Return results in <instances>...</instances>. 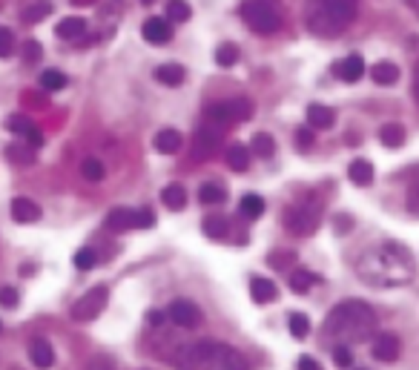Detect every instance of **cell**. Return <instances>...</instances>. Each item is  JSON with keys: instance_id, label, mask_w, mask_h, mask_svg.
Segmentation results:
<instances>
[{"instance_id": "1", "label": "cell", "mask_w": 419, "mask_h": 370, "mask_svg": "<svg viewBox=\"0 0 419 370\" xmlns=\"http://www.w3.org/2000/svg\"><path fill=\"white\" fill-rule=\"evenodd\" d=\"M356 272H359V279L365 284L388 290V287L411 284L413 272H416V264H413V256L402 244L388 241V244H379V247L368 250L365 256L359 259Z\"/></svg>"}, {"instance_id": "2", "label": "cell", "mask_w": 419, "mask_h": 370, "mask_svg": "<svg viewBox=\"0 0 419 370\" xmlns=\"http://www.w3.org/2000/svg\"><path fill=\"white\" fill-rule=\"evenodd\" d=\"M376 330V313L373 307L365 304V302H342L336 304L328 319H325V327H322V336L336 342V344H351V342H362L368 339Z\"/></svg>"}, {"instance_id": "3", "label": "cell", "mask_w": 419, "mask_h": 370, "mask_svg": "<svg viewBox=\"0 0 419 370\" xmlns=\"http://www.w3.org/2000/svg\"><path fill=\"white\" fill-rule=\"evenodd\" d=\"M178 370H250L236 347L218 339H198L184 344L178 353Z\"/></svg>"}, {"instance_id": "4", "label": "cell", "mask_w": 419, "mask_h": 370, "mask_svg": "<svg viewBox=\"0 0 419 370\" xmlns=\"http://www.w3.org/2000/svg\"><path fill=\"white\" fill-rule=\"evenodd\" d=\"M359 9V0H310L308 3V29L319 37H339L345 32Z\"/></svg>"}, {"instance_id": "5", "label": "cell", "mask_w": 419, "mask_h": 370, "mask_svg": "<svg viewBox=\"0 0 419 370\" xmlns=\"http://www.w3.org/2000/svg\"><path fill=\"white\" fill-rule=\"evenodd\" d=\"M241 21L256 35H273L281 29V15H279V6L273 0H244Z\"/></svg>"}, {"instance_id": "6", "label": "cell", "mask_w": 419, "mask_h": 370, "mask_svg": "<svg viewBox=\"0 0 419 370\" xmlns=\"http://www.w3.org/2000/svg\"><path fill=\"white\" fill-rule=\"evenodd\" d=\"M256 112V104L250 98H230V101H218V104H210L207 107V121H213L218 127H236L241 121H250Z\"/></svg>"}, {"instance_id": "7", "label": "cell", "mask_w": 419, "mask_h": 370, "mask_svg": "<svg viewBox=\"0 0 419 370\" xmlns=\"http://www.w3.org/2000/svg\"><path fill=\"white\" fill-rule=\"evenodd\" d=\"M322 219V207L316 201H304V204H293L284 212V227H288L293 236H313Z\"/></svg>"}, {"instance_id": "8", "label": "cell", "mask_w": 419, "mask_h": 370, "mask_svg": "<svg viewBox=\"0 0 419 370\" xmlns=\"http://www.w3.org/2000/svg\"><path fill=\"white\" fill-rule=\"evenodd\" d=\"M106 296H109V290H106L104 284L86 290V293L72 304V322H78V324H89V322H95V319H98V316L104 313V307H106Z\"/></svg>"}, {"instance_id": "9", "label": "cell", "mask_w": 419, "mask_h": 370, "mask_svg": "<svg viewBox=\"0 0 419 370\" xmlns=\"http://www.w3.org/2000/svg\"><path fill=\"white\" fill-rule=\"evenodd\" d=\"M152 212L149 210H129V207H115L106 216V230L112 232H127V230H147L152 227Z\"/></svg>"}, {"instance_id": "10", "label": "cell", "mask_w": 419, "mask_h": 370, "mask_svg": "<svg viewBox=\"0 0 419 370\" xmlns=\"http://www.w3.org/2000/svg\"><path fill=\"white\" fill-rule=\"evenodd\" d=\"M224 141V127L213 124V121H204L198 129H196V138H193V158L196 161H204V158H213L216 149L221 147Z\"/></svg>"}, {"instance_id": "11", "label": "cell", "mask_w": 419, "mask_h": 370, "mask_svg": "<svg viewBox=\"0 0 419 370\" xmlns=\"http://www.w3.org/2000/svg\"><path fill=\"white\" fill-rule=\"evenodd\" d=\"M167 316L173 324H178L184 330H193V327L201 324V307L196 302H189V299H176L167 307Z\"/></svg>"}, {"instance_id": "12", "label": "cell", "mask_w": 419, "mask_h": 370, "mask_svg": "<svg viewBox=\"0 0 419 370\" xmlns=\"http://www.w3.org/2000/svg\"><path fill=\"white\" fill-rule=\"evenodd\" d=\"M141 35H144L147 44H152V46H164V44L173 41V21H169V17L152 15V17H147V21H144Z\"/></svg>"}, {"instance_id": "13", "label": "cell", "mask_w": 419, "mask_h": 370, "mask_svg": "<svg viewBox=\"0 0 419 370\" xmlns=\"http://www.w3.org/2000/svg\"><path fill=\"white\" fill-rule=\"evenodd\" d=\"M6 127H9V132L21 135V138H24L26 144H32L35 149L44 147V132L37 129V127L26 118V115H9V118H6Z\"/></svg>"}, {"instance_id": "14", "label": "cell", "mask_w": 419, "mask_h": 370, "mask_svg": "<svg viewBox=\"0 0 419 370\" xmlns=\"http://www.w3.org/2000/svg\"><path fill=\"white\" fill-rule=\"evenodd\" d=\"M371 353L376 362H396L399 353H402V342H399V336L393 333H379L371 344Z\"/></svg>"}, {"instance_id": "15", "label": "cell", "mask_w": 419, "mask_h": 370, "mask_svg": "<svg viewBox=\"0 0 419 370\" xmlns=\"http://www.w3.org/2000/svg\"><path fill=\"white\" fill-rule=\"evenodd\" d=\"M336 77L339 81H345V84H356L362 75H365V61H362V55H348V57H342V61L333 66Z\"/></svg>"}, {"instance_id": "16", "label": "cell", "mask_w": 419, "mask_h": 370, "mask_svg": "<svg viewBox=\"0 0 419 370\" xmlns=\"http://www.w3.org/2000/svg\"><path fill=\"white\" fill-rule=\"evenodd\" d=\"M250 293H253L256 304H270V302L279 299V287H276V281L264 279V276H253L250 279Z\"/></svg>"}, {"instance_id": "17", "label": "cell", "mask_w": 419, "mask_h": 370, "mask_svg": "<svg viewBox=\"0 0 419 370\" xmlns=\"http://www.w3.org/2000/svg\"><path fill=\"white\" fill-rule=\"evenodd\" d=\"M29 359H32L35 367L46 370V367L55 364V350H52V344L46 339H32L29 342Z\"/></svg>"}, {"instance_id": "18", "label": "cell", "mask_w": 419, "mask_h": 370, "mask_svg": "<svg viewBox=\"0 0 419 370\" xmlns=\"http://www.w3.org/2000/svg\"><path fill=\"white\" fill-rule=\"evenodd\" d=\"M181 144H184V138H181L178 129H161V132H156V138H152V147L161 155H176L181 149Z\"/></svg>"}, {"instance_id": "19", "label": "cell", "mask_w": 419, "mask_h": 370, "mask_svg": "<svg viewBox=\"0 0 419 370\" xmlns=\"http://www.w3.org/2000/svg\"><path fill=\"white\" fill-rule=\"evenodd\" d=\"M12 219L17 224H35L41 219V207H37L32 198H15L12 201Z\"/></svg>"}, {"instance_id": "20", "label": "cell", "mask_w": 419, "mask_h": 370, "mask_svg": "<svg viewBox=\"0 0 419 370\" xmlns=\"http://www.w3.org/2000/svg\"><path fill=\"white\" fill-rule=\"evenodd\" d=\"M55 35H58L61 41H81L86 35V21L84 17H64V21L55 26Z\"/></svg>"}, {"instance_id": "21", "label": "cell", "mask_w": 419, "mask_h": 370, "mask_svg": "<svg viewBox=\"0 0 419 370\" xmlns=\"http://www.w3.org/2000/svg\"><path fill=\"white\" fill-rule=\"evenodd\" d=\"M308 124L313 129H330L336 124V112L325 104H310L308 107Z\"/></svg>"}, {"instance_id": "22", "label": "cell", "mask_w": 419, "mask_h": 370, "mask_svg": "<svg viewBox=\"0 0 419 370\" xmlns=\"http://www.w3.org/2000/svg\"><path fill=\"white\" fill-rule=\"evenodd\" d=\"M152 77H156L158 84H164V86H181L184 77H187V72H184V66H178V64H161V66H156Z\"/></svg>"}, {"instance_id": "23", "label": "cell", "mask_w": 419, "mask_h": 370, "mask_svg": "<svg viewBox=\"0 0 419 370\" xmlns=\"http://www.w3.org/2000/svg\"><path fill=\"white\" fill-rule=\"evenodd\" d=\"M201 230H204V236H207V239L221 241V239L230 236V221H227L224 216H218V212H213V216H207V219H204Z\"/></svg>"}, {"instance_id": "24", "label": "cell", "mask_w": 419, "mask_h": 370, "mask_svg": "<svg viewBox=\"0 0 419 370\" xmlns=\"http://www.w3.org/2000/svg\"><path fill=\"white\" fill-rule=\"evenodd\" d=\"M224 161L233 172H244L247 167H250V149H247L244 144H230L224 152Z\"/></svg>"}, {"instance_id": "25", "label": "cell", "mask_w": 419, "mask_h": 370, "mask_svg": "<svg viewBox=\"0 0 419 370\" xmlns=\"http://www.w3.org/2000/svg\"><path fill=\"white\" fill-rule=\"evenodd\" d=\"M371 77L379 86H393L399 81V66L391 64V61H379V64L371 66Z\"/></svg>"}, {"instance_id": "26", "label": "cell", "mask_w": 419, "mask_h": 370, "mask_svg": "<svg viewBox=\"0 0 419 370\" xmlns=\"http://www.w3.org/2000/svg\"><path fill=\"white\" fill-rule=\"evenodd\" d=\"M6 158H9L12 164H17V167H32L37 155H35V147H32V144L21 141V144H9V147H6Z\"/></svg>"}, {"instance_id": "27", "label": "cell", "mask_w": 419, "mask_h": 370, "mask_svg": "<svg viewBox=\"0 0 419 370\" xmlns=\"http://www.w3.org/2000/svg\"><path fill=\"white\" fill-rule=\"evenodd\" d=\"M348 178H351L356 187H371V184H373V164L365 161V158H356V161L348 167Z\"/></svg>"}, {"instance_id": "28", "label": "cell", "mask_w": 419, "mask_h": 370, "mask_svg": "<svg viewBox=\"0 0 419 370\" xmlns=\"http://www.w3.org/2000/svg\"><path fill=\"white\" fill-rule=\"evenodd\" d=\"M161 201L167 210H184L187 207V189L181 184H167L161 189Z\"/></svg>"}, {"instance_id": "29", "label": "cell", "mask_w": 419, "mask_h": 370, "mask_svg": "<svg viewBox=\"0 0 419 370\" xmlns=\"http://www.w3.org/2000/svg\"><path fill=\"white\" fill-rule=\"evenodd\" d=\"M316 281H319V276H313L310 270H301V267L290 270V279H288V284H290L293 293H308V290H310Z\"/></svg>"}, {"instance_id": "30", "label": "cell", "mask_w": 419, "mask_h": 370, "mask_svg": "<svg viewBox=\"0 0 419 370\" xmlns=\"http://www.w3.org/2000/svg\"><path fill=\"white\" fill-rule=\"evenodd\" d=\"M379 141H382L388 149H396L405 144V127L402 124H385L379 129Z\"/></svg>"}, {"instance_id": "31", "label": "cell", "mask_w": 419, "mask_h": 370, "mask_svg": "<svg viewBox=\"0 0 419 370\" xmlns=\"http://www.w3.org/2000/svg\"><path fill=\"white\" fill-rule=\"evenodd\" d=\"M198 201H201L204 207H218V204L227 201V189L218 187V184H201V189H198Z\"/></svg>"}, {"instance_id": "32", "label": "cell", "mask_w": 419, "mask_h": 370, "mask_svg": "<svg viewBox=\"0 0 419 370\" xmlns=\"http://www.w3.org/2000/svg\"><path fill=\"white\" fill-rule=\"evenodd\" d=\"M37 84H41V89H46V92H61L66 86V75L61 69H44L41 75H37Z\"/></svg>"}, {"instance_id": "33", "label": "cell", "mask_w": 419, "mask_h": 370, "mask_svg": "<svg viewBox=\"0 0 419 370\" xmlns=\"http://www.w3.org/2000/svg\"><path fill=\"white\" fill-rule=\"evenodd\" d=\"M49 15H52V3H49V0H37V3H32V6H26L21 12V21L24 24H41L44 17H49Z\"/></svg>"}, {"instance_id": "34", "label": "cell", "mask_w": 419, "mask_h": 370, "mask_svg": "<svg viewBox=\"0 0 419 370\" xmlns=\"http://www.w3.org/2000/svg\"><path fill=\"white\" fill-rule=\"evenodd\" d=\"M239 212L244 219H250V221H256V219H261V212H264V198L261 196H244L241 201H239Z\"/></svg>"}, {"instance_id": "35", "label": "cell", "mask_w": 419, "mask_h": 370, "mask_svg": "<svg viewBox=\"0 0 419 370\" xmlns=\"http://www.w3.org/2000/svg\"><path fill=\"white\" fill-rule=\"evenodd\" d=\"M250 149H253V155H259V158H273V152H276V141H273V135H268V132L253 135Z\"/></svg>"}, {"instance_id": "36", "label": "cell", "mask_w": 419, "mask_h": 370, "mask_svg": "<svg viewBox=\"0 0 419 370\" xmlns=\"http://www.w3.org/2000/svg\"><path fill=\"white\" fill-rule=\"evenodd\" d=\"M81 175H84L89 184H98V181H104L106 169H104V164H101L98 158H84V161H81Z\"/></svg>"}, {"instance_id": "37", "label": "cell", "mask_w": 419, "mask_h": 370, "mask_svg": "<svg viewBox=\"0 0 419 370\" xmlns=\"http://www.w3.org/2000/svg\"><path fill=\"white\" fill-rule=\"evenodd\" d=\"M268 264L273 267V270H293V264H296V252L293 250H273L270 256H268Z\"/></svg>"}, {"instance_id": "38", "label": "cell", "mask_w": 419, "mask_h": 370, "mask_svg": "<svg viewBox=\"0 0 419 370\" xmlns=\"http://www.w3.org/2000/svg\"><path fill=\"white\" fill-rule=\"evenodd\" d=\"M189 15H193V9H189L187 0H169V3H167V17H169L173 24L189 21Z\"/></svg>"}, {"instance_id": "39", "label": "cell", "mask_w": 419, "mask_h": 370, "mask_svg": "<svg viewBox=\"0 0 419 370\" xmlns=\"http://www.w3.org/2000/svg\"><path fill=\"white\" fill-rule=\"evenodd\" d=\"M236 61H239V46L236 44H221L218 49H216V64L218 66H236Z\"/></svg>"}, {"instance_id": "40", "label": "cell", "mask_w": 419, "mask_h": 370, "mask_svg": "<svg viewBox=\"0 0 419 370\" xmlns=\"http://www.w3.org/2000/svg\"><path fill=\"white\" fill-rule=\"evenodd\" d=\"M290 333L296 339H304L310 333V319L304 316V313H290Z\"/></svg>"}, {"instance_id": "41", "label": "cell", "mask_w": 419, "mask_h": 370, "mask_svg": "<svg viewBox=\"0 0 419 370\" xmlns=\"http://www.w3.org/2000/svg\"><path fill=\"white\" fill-rule=\"evenodd\" d=\"M95 264H98V256H95L92 247H81L78 252H75V267L78 270H92Z\"/></svg>"}, {"instance_id": "42", "label": "cell", "mask_w": 419, "mask_h": 370, "mask_svg": "<svg viewBox=\"0 0 419 370\" xmlns=\"http://www.w3.org/2000/svg\"><path fill=\"white\" fill-rule=\"evenodd\" d=\"M296 147H299L301 152H308V149L313 147V127H310V124L296 129Z\"/></svg>"}, {"instance_id": "43", "label": "cell", "mask_w": 419, "mask_h": 370, "mask_svg": "<svg viewBox=\"0 0 419 370\" xmlns=\"http://www.w3.org/2000/svg\"><path fill=\"white\" fill-rule=\"evenodd\" d=\"M333 362H336L339 367H353L351 347H348V344H336V347H333Z\"/></svg>"}, {"instance_id": "44", "label": "cell", "mask_w": 419, "mask_h": 370, "mask_svg": "<svg viewBox=\"0 0 419 370\" xmlns=\"http://www.w3.org/2000/svg\"><path fill=\"white\" fill-rule=\"evenodd\" d=\"M12 52H15V35L6 26H0V57H9Z\"/></svg>"}, {"instance_id": "45", "label": "cell", "mask_w": 419, "mask_h": 370, "mask_svg": "<svg viewBox=\"0 0 419 370\" xmlns=\"http://www.w3.org/2000/svg\"><path fill=\"white\" fill-rule=\"evenodd\" d=\"M17 290L15 287H0V307H6V310H15L17 307Z\"/></svg>"}, {"instance_id": "46", "label": "cell", "mask_w": 419, "mask_h": 370, "mask_svg": "<svg viewBox=\"0 0 419 370\" xmlns=\"http://www.w3.org/2000/svg\"><path fill=\"white\" fill-rule=\"evenodd\" d=\"M41 55H44V46L37 44V41H26V44H24V61H26V64H35Z\"/></svg>"}, {"instance_id": "47", "label": "cell", "mask_w": 419, "mask_h": 370, "mask_svg": "<svg viewBox=\"0 0 419 370\" xmlns=\"http://www.w3.org/2000/svg\"><path fill=\"white\" fill-rule=\"evenodd\" d=\"M86 370H115V362H112L109 356H92L86 362Z\"/></svg>"}, {"instance_id": "48", "label": "cell", "mask_w": 419, "mask_h": 370, "mask_svg": "<svg viewBox=\"0 0 419 370\" xmlns=\"http://www.w3.org/2000/svg\"><path fill=\"white\" fill-rule=\"evenodd\" d=\"M408 210L413 216H419V181L411 184V189H408Z\"/></svg>"}, {"instance_id": "49", "label": "cell", "mask_w": 419, "mask_h": 370, "mask_svg": "<svg viewBox=\"0 0 419 370\" xmlns=\"http://www.w3.org/2000/svg\"><path fill=\"white\" fill-rule=\"evenodd\" d=\"M147 324L149 327H161L164 324V313H161V310H149V313H147Z\"/></svg>"}, {"instance_id": "50", "label": "cell", "mask_w": 419, "mask_h": 370, "mask_svg": "<svg viewBox=\"0 0 419 370\" xmlns=\"http://www.w3.org/2000/svg\"><path fill=\"white\" fill-rule=\"evenodd\" d=\"M299 370H322V364L313 356H301L299 359Z\"/></svg>"}, {"instance_id": "51", "label": "cell", "mask_w": 419, "mask_h": 370, "mask_svg": "<svg viewBox=\"0 0 419 370\" xmlns=\"http://www.w3.org/2000/svg\"><path fill=\"white\" fill-rule=\"evenodd\" d=\"M413 98L419 101V61H416V66H413Z\"/></svg>"}, {"instance_id": "52", "label": "cell", "mask_w": 419, "mask_h": 370, "mask_svg": "<svg viewBox=\"0 0 419 370\" xmlns=\"http://www.w3.org/2000/svg\"><path fill=\"white\" fill-rule=\"evenodd\" d=\"M336 227H339L336 232H348L345 227H351V219H342V216H339V219H336Z\"/></svg>"}, {"instance_id": "53", "label": "cell", "mask_w": 419, "mask_h": 370, "mask_svg": "<svg viewBox=\"0 0 419 370\" xmlns=\"http://www.w3.org/2000/svg\"><path fill=\"white\" fill-rule=\"evenodd\" d=\"M75 6H92V3H98V0H72Z\"/></svg>"}, {"instance_id": "54", "label": "cell", "mask_w": 419, "mask_h": 370, "mask_svg": "<svg viewBox=\"0 0 419 370\" xmlns=\"http://www.w3.org/2000/svg\"><path fill=\"white\" fill-rule=\"evenodd\" d=\"M408 6H411V12L419 17V0H408Z\"/></svg>"}, {"instance_id": "55", "label": "cell", "mask_w": 419, "mask_h": 370, "mask_svg": "<svg viewBox=\"0 0 419 370\" xmlns=\"http://www.w3.org/2000/svg\"><path fill=\"white\" fill-rule=\"evenodd\" d=\"M141 3H152V0H141Z\"/></svg>"}, {"instance_id": "56", "label": "cell", "mask_w": 419, "mask_h": 370, "mask_svg": "<svg viewBox=\"0 0 419 370\" xmlns=\"http://www.w3.org/2000/svg\"><path fill=\"white\" fill-rule=\"evenodd\" d=\"M0 330H3V324H0Z\"/></svg>"}]
</instances>
